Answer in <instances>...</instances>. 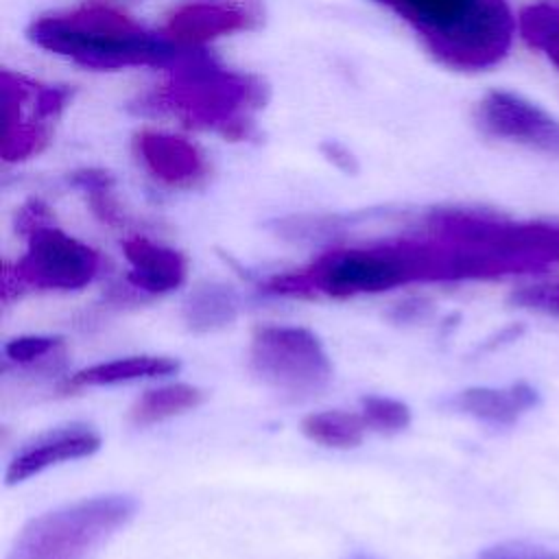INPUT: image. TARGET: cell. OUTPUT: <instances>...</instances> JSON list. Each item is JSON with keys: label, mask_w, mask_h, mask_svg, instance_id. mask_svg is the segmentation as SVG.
Masks as SVG:
<instances>
[{"label": "cell", "mask_w": 559, "mask_h": 559, "mask_svg": "<svg viewBox=\"0 0 559 559\" xmlns=\"http://www.w3.org/2000/svg\"><path fill=\"white\" fill-rule=\"evenodd\" d=\"M28 35L39 48L96 70L173 66L190 50L103 4L41 15Z\"/></svg>", "instance_id": "cell-1"}, {"label": "cell", "mask_w": 559, "mask_h": 559, "mask_svg": "<svg viewBox=\"0 0 559 559\" xmlns=\"http://www.w3.org/2000/svg\"><path fill=\"white\" fill-rule=\"evenodd\" d=\"M391 7L421 37L426 48L454 70H485L498 63L515 35L504 0H378Z\"/></svg>", "instance_id": "cell-2"}, {"label": "cell", "mask_w": 559, "mask_h": 559, "mask_svg": "<svg viewBox=\"0 0 559 559\" xmlns=\"http://www.w3.org/2000/svg\"><path fill=\"white\" fill-rule=\"evenodd\" d=\"M170 70L155 105L179 114L192 127L216 129L227 138L249 133L251 111L264 103L262 83L216 66L201 50H188Z\"/></svg>", "instance_id": "cell-3"}, {"label": "cell", "mask_w": 559, "mask_h": 559, "mask_svg": "<svg viewBox=\"0 0 559 559\" xmlns=\"http://www.w3.org/2000/svg\"><path fill=\"white\" fill-rule=\"evenodd\" d=\"M138 511L131 496L107 493L63 504L33 518L7 559H85Z\"/></svg>", "instance_id": "cell-4"}, {"label": "cell", "mask_w": 559, "mask_h": 559, "mask_svg": "<svg viewBox=\"0 0 559 559\" xmlns=\"http://www.w3.org/2000/svg\"><path fill=\"white\" fill-rule=\"evenodd\" d=\"M413 277V266L402 247L349 249L319 258L304 273L275 275L264 282V290L293 297L325 293L343 299L362 293L389 290Z\"/></svg>", "instance_id": "cell-5"}, {"label": "cell", "mask_w": 559, "mask_h": 559, "mask_svg": "<svg viewBox=\"0 0 559 559\" xmlns=\"http://www.w3.org/2000/svg\"><path fill=\"white\" fill-rule=\"evenodd\" d=\"M251 371L271 389L293 395L321 391L332 378V362L319 336L297 325H262L249 349Z\"/></svg>", "instance_id": "cell-6"}, {"label": "cell", "mask_w": 559, "mask_h": 559, "mask_svg": "<svg viewBox=\"0 0 559 559\" xmlns=\"http://www.w3.org/2000/svg\"><path fill=\"white\" fill-rule=\"evenodd\" d=\"M26 238L28 249L13 266V273L22 286L44 290H76L96 277L100 255L59 227L41 223L33 227Z\"/></svg>", "instance_id": "cell-7"}, {"label": "cell", "mask_w": 559, "mask_h": 559, "mask_svg": "<svg viewBox=\"0 0 559 559\" xmlns=\"http://www.w3.org/2000/svg\"><path fill=\"white\" fill-rule=\"evenodd\" d=\"M4 105H7V131L2 157L7 162H20L37 153L46 142L44 118L55 116L68 100L70 92L59 87H39L26 83L11 72L2 74Z\"/></svg>", "instance_id": "cell-8"}, {"label": "cell", "mask_w": 559, "mask_h": 559, "mask_svg": "<svg viewBox=\"0 0 559 559\" xmlns=\"http://www.w3.org/2000/svg\"><path fill=\"white\" fill-rule=\"evenodd\" d=\"M476 122L491 138L559 155V120L518 94H485L476 107Z\"/></svg>", "instance_id": "cell-9"}, {"label": "cell", "mask_w": 559, "mask_h": 559, "mask_svg": "<svg viewBox=\"0 0 559 559\" xmlns=\"http://www.w3.org/2000/svg\"><path fill=\"white\" fill-rule=\"evenodd\" d=\"M258 22L251 0H186L166 22V37L179 46L194 48L221 35L247 31Z\"/></svg>", "instance_id": "cell-10"}, {"label": "cell", "mask_w": 559, "mask_h": 559, "mask_svg": "<svg viewBox=\"0 0 559 559\" xmlns=\"http://www.w3.org/2000/svg\"><path fill=\"white\" fill-rule=\"evenodd\" d=\"M98 448L100 435L85 424L52 428L33 439L31 443H26L20 452H15V456L7 465L4 480L7 485L24 483L52 465L92 456Z\"/></svg>", "instance_id": "cell-11"}, {"label": "cell", "mask_w": 559, "mask_h": 559, "mask_svg": "<svg viewBox=\"0 0 559 559\" xmlns=\"http://www.w3.org/2000/svg\"><path fill=\"white\" fill-rule=\"evenodd\" d=\"M138 155L148 173L166 186H194L205 175L201 151L186 138L144 131L138 135Z\"/></svg>", "instance_id": "cell-12"}, {"label": "cell", "mask_w": 559, "mask_h": 559, "mask_svg": "<svg viewBox=\"0 0 559 559\" xmlns=\"http://www.w3.org/2000/svg\"><path fill=\"white\" fill-rule=\"evenodd\" d=\"M122 249L131 264L127 275L131 288L146 295H164L186 282L188 262L177 249L153 242L144 236L124 240Z\"/></svg>", "instance_id": "cell-13"}, {"label": "cell", "mask_w": 559, "mask_h": 559, "mask_svg": "<svg viewBox=\"0 0 559 559\" xmlns=\"http://www.w3.org/2000/svg\"><path fill=\"white\" fill-rule=\"evenodd\" d=\"M537 404L539 395L526 382H515L504 389L469 386L448 400L450 408L493 426H511Z\"/></svg>", "instance_id": "cell-14"}, {"label": "cell", "mask_w": 559, "mask_h": 559, "mask_svg": "<svg viewBox=\"0 0 559 559\" xmlns=\"http://www.w3.org/2000/svg\"><path fill=\"white\" fill-rule=\"evenodd\" d=\"M179 360L170 356H124L107 362H96L85 369H79L70 376V386H107L120 382H133L144 378H162L179 371Z\"/></svg>", "instance_id": "cell-15"}, {"label": "cell", "mask_w": 559, "mask_h": 559, "mask_svg": "<svg viewBox=\"0 0 559 559\" xmlns=\"http://www.w3.org/2000/svg\"><path fill=\"white\" fill-rule=\"evenodd\" d=\"M240 310L238 295L231 286L218 282H201L197 284L181 306L183 323L192 332H214L229 325Z\"/></svg>", "instance_id": "cell-16"}, {"label": "cell", "mask_w": 559, "mask_h": 559, "mask_svg": "<svg viewBox=\"0 0 559 559\" xmlns=\"http://www.w3.org/2000/svg\"><path fill=\"white\" fill-rule=\"evenodd\" d=\"M203 397L205 393L194 384H186V382L162 384L144 391L133 402V406L129 408V419L135 426H153L197 408L203 402Z\"/></svg>", "instance_id": "cell-17"}, {"label": "cell", "mask_w": 559, "mask_h": 559, "mask_svg": "<svg viewBox=\"0 0 559 559\" xmlns=\"http://www.w3.org/2000/svg\"><path fill=\"white\" fill-rule=\"evenodd\" d=\"M367 428L369 426L360 413H349L338 408L312 413L301 421L304 437H308L319 445L336 448V450L360 445Z\"/></svg>", "instance_id": "cell-18"}, {"label": "cell", "mask_w": 559, "mask_h": 559, "mask_svg": "<svg viewBox=\"0 0 559 559\" xmlns=\"http://www.w3.org/2000/svg\"><path fill=\"white\" fill-rule=\"evenodd\" d=\"M518 28L524 41L559 68V0H537L520 11Z\"/></svg>", "instance_id": "cell-19"}, {"label": "cell", "mask_w": 559, "mask_h": 559, "mask_svg": "<svg viewBox=\"0 0 559 559\" xmlns=\"http://www.w3.org/2000/svg\"><path fill=\"white\" fill-rule=\"evenodd\" d=\"M360 415L378 432H400L411 424V408L393 397L367 395L360 400Z\"/></svg>", "instance_id": "cell-20"}, {"label": "cell", "mask_w": 559, "mask_h": 559, "mask_svg": "<svg viewBox=\"0 0 559 559\" xmlns=\"http://www.w3.org/2000/svg\"><path fill=\"white\" fill-rule=\"evenodd\" d=\"M61 343L59 336H46V334H24L15 336L9 343H4V356L7 360L15 365H31L46 354H50Z\"/></svg>", "instance_id": "cell-21"}, {"label": "cell", "mask_w": 559, "mask_h": 559, "mask_svg": "<svg viewBox=\"0 0 559 559\" xmlns=\"http://www.w3.org/2000/svg\"><path fill=\"white\" fill-rule=\"evenodd\" d=\"M511 304L535 312L559 317V282L522 286L511 295Z\"/></svg>", "instance_id": "cell-22"}, {"label": "cell", "mask_w": 559, "mask_h": 559, "mask_svg": "<svg viewBox=\"0 0 559 559\" xmlns=\"http://www.w3.org/2000/svg\"><path fill=\"white\" fill-rule=\"evenodd\" d=\"M478 559H559V557L546 555L542 550L524 548L518 544H500V546H491V548L483 550Z\"/></svg>", "instance_id": "cell-23"}, {"label": "cell", "mask_w": 559, "mask_h": 559, "mask_svg": "<svg viewBox=\"0 0 559 559\" xmlns=\"http://www.w3.org/2000/svg\"><path fill=\"white\" fill-rule=\"evenodd\" d=\"M428 310H430V301L428 299H424V297H408V299L395 304L393 310L389 312V317L395 323H406V321L421 319Z\"/></svg>", "instance_id": "cell-24"}, {"label": "cell", "mask_w": 559, "mask_h": 559, "mask_svg": "<svg viewBox=\"0 0 559 559\" xmlns=\"http://www.w3.org/2000/svg\"><path fill=\"white\" fill-rule=\"evenodd\" d=\"M347 559H378V557H373V555H365V552H358V555H352V557H347Z\"/></svg>", "instance_id": "cell-25"}]
</instances>
